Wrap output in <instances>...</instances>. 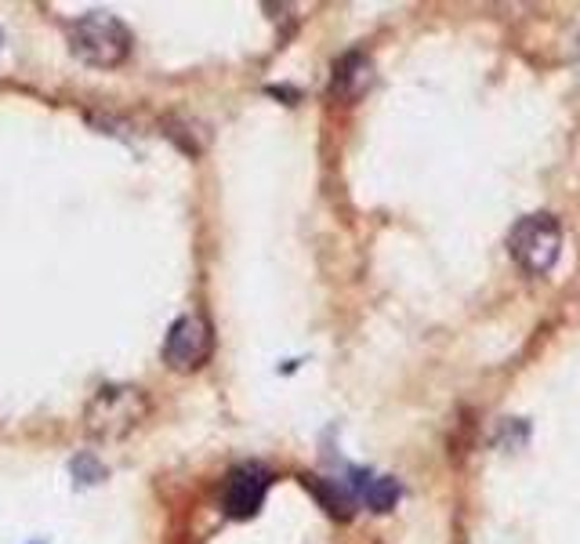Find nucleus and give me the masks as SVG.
Here are the masks:
<instances>
[{"instance_id":"nucleus-5","label":"nucleus","mask_w":580,"mask_h":544,"mask_svg":"<svg viewBox=\"0 0 580 544\" xmlns=\"http://www.w3.org/2000/svg\"><path fill=\"white\" fill-rule=\"evenodd\" d=\"M269 483H272V475L261 469V464H240V469H233L229 480H225V490H222L225 512H229L233 519L258 516V508L269 494Z\"/></svg>"},{"instance_id":"nucleus-4","label":"nucleus","mask_w":580,"mask_h":544,"mask_svg":"<svg viewBox=\"0 0 580 544\" xmlns=\"http://www.w3.org/2000/svg\"><path fill=\"white\" fill-rule=\"evenodd\" d=\"M211 356V327L200 316H181L170 323L167 342H164V359L170 370H197Z\"/></svg>"},{"instance_id":"nucleus-3","label":"nucleus","mask_w":580,"mask_h":544,"mask_svg":"<svg viewBox=\"0 0 580 544\" xmlns=\"http://www.w3.org/2000/svg\"><path fill=\"white\" fill-rule=\"evenodd\" d=\"M142 417H145V400L139 389H106L91 403L87 428L102 439H120V436H128Z\"/></svg>"},{"instance_id":"nucleus-2","label":"nucleus","mask_w":580,"mask_h":544,"mask_svg":"<svg viewBox=\"0 0 580 544\" xmlns=\"http://www.w3.org/2000/svg\"><path fill=\"white\" fill-rule=\"evenodd\" d=\"M508 255L516 258L519 269H526L530 276H544L552 272L563 255V229L552 214H526L511 225L508 233Z\"/></svg>"},{"instance_id":"nucleus-8","label":"nucleus","mask_w":580,"mask_h":544,"mask_svg":"<svg viewBox=\"0 0 580 544\" xmlns=\"http://www.w3.org/2000/svg\"><path fill=\"white\" fill-rule=\"evenodd\" d=\"M309 486L316 490V497H320V501L327 505V512H331V516H341V519L348 516V494L341 490L338 483H320V480H309Z\"/></svg>"},{"instance_id":"nucleus-1","label":"nucleus","mask_w":580,"mask_h":544,"mask_svg":"<svg viewBox=\"0 0 580 544\" xmlns=\"http://www.w3.org/2000/svg\"><path fill=\"white\" fill-rule=\"evenodd\" d=\"M70 51L95 70H117L131 55V29L113 11H87L66 26Z\"/></svg>"},{"instance_id":"nucleus-9","label":"nucleus","mask_w":580,"mask_h":544,"mask_svg":"<svg viewBox=\"0 0 580 544\" xmlns=\"http://www.w3.org/2000/svg\"><path fill=\"white\" fill-rule=\"evenodd\" d=\"M73 475H76V483H81V486H91V483H98L102 475H106V469H102L91 453H81V458L73 461Z\"/></svg>"},{"instance_id":"nucleus-6","label":"nucleus","mask_w":580,"mask_h":544,"mask_svg":"<svg viewBox=\"0 0 580 544\" xmlns=\"http://www.w3.org/2000/svg\"><path fill=\"white\" fill-rule=\"evenodd\" d=\"M370 87V59L363 51H348L345 59H338L334 66V95L338 98H359Z\"/></svg>"},{"instance_id":"nucleus-7","label":"nucleus","mask_w":580,"mask_h":544,"mask_svg":"<svg viewBox=\"0 0 580 544\" xmlns=\"http://www.w3.org/2000/svg\"><path fill=\"white\" fill-rule=\"evenodd\" d=\"M352 480H356L359 497L374 508V512H392L395 501H400V494H403L400 483H395L392 475H363V472H356Z\"/></svg>"}]
</instances>
